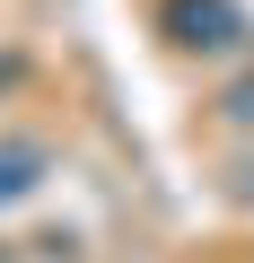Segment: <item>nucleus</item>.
Returning <instances> with one entry per match:
<instances>
[{"label": "nucleus", "instance_id": "obj_1", "mask_svg": "<svg viewBox=\"0 0 254 263\" xmlns=\"http://www.w3.org/2000/svg\"><path fill=\"white\" fill-rule=\"evenodd\" d=\"M167 35L184 53H219V44H237V9L228 0H167Z\"/></svg>", "mask_w": 254, "mask_h": 263}, {"label": "nucleus", "instance_id": "obj_2", "mask_svg": "<svg viewBox=\"0 0 254 263\" xmlns=\"http://www.w3.org/2000/svg\"><path fill=\"white\" fill-rule=\"evenodd\" d=\"M44 184V149L35 141H9V149H0V211H9L18 193H35Z\"/></svg>", "mask_w": 254, "mask_h": 263}]
</instances>
